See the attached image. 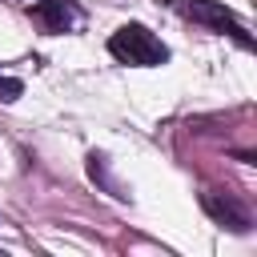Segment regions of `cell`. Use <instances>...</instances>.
Here are the masks:
<instances>
[{
  "mask_svg": "<svg viewBox=\"0 0 257 257\" xmlns=\"http://www.w3.org/2000/svg\"><path fill=\"white\" fill-rule=\"evenodd\" d=\"M108 52H112L120 64H137V68H153V64H165V60H169L165 40L153 36L145 24H120V28L108 36Z\"/></svg>",
  "mask_w": 257,
  "mask_h": 257,
  "instance_id": "6da1fadb",
  "label": "cell"
},
{
  "mask_svg": "<svg viewBox=\"0 0 257 257\" xmlns=\"http://www.w3.org/2000/svg\"><path fill=\"white\" fill-rule=\"evenodd\" d=\"M157 4L177 8L181 16H189V20H197V24L213 28V32H229V36H237L241 48H253V36L245 32V24H241L225 4H217V0H157Z\"/></svg>",
  "mask_w": 257,
  "mask_h": 257,
  "instance_id": "7a4b0ae2",
  "label": "cell"
},
{
  "mask_svg": "<svg viewBox=\"0 0 257 257\" xmlns=\"http://www.w3.org/2000/svg\"><path fill=\"white\" fill-rule=\"evenodd\" d=\"M201 205H205V213H209L217 225H225V229H233V233H249V209H245L237 197H229V193H205Z\"/></svg>",
  "mask_w": 257,
  "mask_h": 257,
  "instance_id": "3957f363",
  "label": "cell"
},
{
  "mask_svg": "<svg viewBox=\"0 0 257 257\" xmlns=\"http://www.w3.org/2000/svg\"><path fill=\"white\" fill-rule=\"evenodd\" d=\"M32 20L44 24L48 32H72L80 24V8H76V0H36Z\"/></svg>",
  "mask_w": 257,
  "mask_h": 257,
  "instance_id": "277c9868",
  "label": "cell"
},
{
  "mask_svg": "<svg viewBox=\"0 0 257 257\" xmlns=\"http://www.w3.org/2000/svg\"><path fill=\"white\" fill-rule=\"evenodd\" d=\"M88 173H92V181H100V185H108V189L116 193V185H112V181H108V173H104V157H100V153H92V157H88ZM116 197H120V193H116Z\"/></svg>",
  "mask_w": 257,
  "mask_h": 257,
  "instance_id": "5b68a950",
  "label": "cell"
},
{
  "mask_svg": "<svg viewBox=\"0 0 257 257\" xmlns=\"http://www.w3.org/2000/svg\"><path fill=\"white\" fill-rule=\"evenodd\" d=\"M20 92H24V84L16 76H0V100H16Z\"/></svg>",
  "mask_w": 257,
  "mask_h": 257,
  "instance_id": "8992f818",
  "label": "cell"
}]
</instances>
